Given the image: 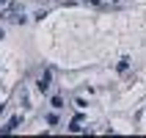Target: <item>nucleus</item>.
I'll use <instances>...</instances> for the list:
<instances>
[{
    "instance_id": "obj_1",
    "label": "nucleus",
    "mask_w": 146,
    "mask_h": 138,
    "mask_svg": "<svg viewBox=\"0 0 146 138\" xmlns=\"http://www.w3.org/2000/svg\"><path fill=\"white\" fill-rule=\"evenodd\" d=\"M39 89H41V91H47V89H50V72H44V75L39 77Z\"/></svg>"
},
{
    "instance_id": "obj_2",
    "label": "nucleus",
    "mask_w": 146,
    "mask_h": 138,
    "mask_svg": "<svg viewBox=\"0 0 146 138\" xmlns=\"http://www.w3.org/2000/svg\"><path fill=\"white\" fill-rule=\"evenodd\" d=\"M17 124H19V116H14V119H11V122H8L0 133H11V130H17Z\"/></svg>"
},
{
    "instance_id": "obj_3",
    "label": "nucleus",
    "mask_w": 146,
    "mask_h": 138,
    "mask_svg": "<svg viewBox=\"0 0 146 138\" xmlns=\"http://www.w3.org/2000/svg\"><path fill=\"white\" fill-rule=\"evenodd\" d=\"M0 6H3V0H0Z\"/></svg>"
}]
</instances>
